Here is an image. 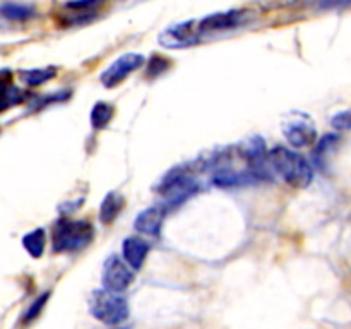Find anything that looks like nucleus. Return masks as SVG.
<instances>
[{"label": "nucleus", "instance_id": "0eeeda50", "mask_svg": "<svg viewBox=\"0 0 351 329\" xmlns=\"http://www.w3.org/2000/svg\"><path fill=\"white\" fill-rule=\"evenodd\" d=\"M144 64V55L141 53H125L122 57L117 58L112 65H108L106 71H103V74L99 75L103 86L105 88H115L120 82L125 81L129 77V74H132L134 71L143 67Z\"/></svg>", "mask_w": 351, "mask_h": 329}, {"label": "nucleus", "instance_id": "423d86ee", "mask_svg": "<svg viewBox=\"0 0 351 329\" xmlns=\"http://www.w3.org/2000/svg\"><path fill=\"white\" fill-rule=\"evenodd\" d=\"M283 134L288 143L297 147V149L311 146V144H314L315 137H317L314 122L307 115H298V113L291 115L283 123Z\"/></svg>", "mask_w": 351, "mask_h": 329}, {"label": "nucleus", "instance_id": "39448f33", "mask_svg": "<svg viewBox=\"0 0 351 329\" xmlns=\"http://www.w3.org/2000/svg\"><path fill=\"white\" fill-rule=\"evenodd\" d=\"M134 281V273L132 267L127 263H123L122 257H119L117 254L110 256L108 259L103 264L101 271V283L103 288L106 291H112V293H122L127 288L132 284Z\"/></svg>", "mask_w": 351, "mask_h": 329}, {"label": "nucleus", "instance_id": "20e7f679", "mask_svg": "<svg viewBox=\"0 0 351 329\" xmlns=\"http://www.w3.org/2000/svg\"><path fill=\"white\" fill-rule=\"evenodd\" d=\"M158 191L165 197V206L175 208L194 195L199 191V184L192 175L185 171V168H175L167 177L161 178Z\"/></svg>", "mask_w": 351, "mask_h": 329}, {"label": "nucleus", "instance_id": "1a4fd4ad", "mask_svg": "<svg viewBox=\"0 0 351 329\" xmlns=\"http://www.w3.org/2000/svg\"><path fill=\"white\" fill-rule=\"evenodd\" d=\"M242 10H226V12L211 14V16L204 17L199 23V31L201 33H209V31L233 29L242 21Z\"/></svg>", "mask_w": 351, "mask_h": 329}, {"label": "nucleus", "instance_id": "9d476101", "mask_svg": "<svg viewBox=\"0 0 351 329\" xmlns=\"http://www.w3.org/2000/svg\"><path fill=\"white\" fill-rule=\"evenodd\" d=\"M147 252H149V245L144 242L139 236H129V239L123 240L122 243V254L123 260L129 264L132 269H141L146 260Z\"/></svg>", "mask_w": 351, "mask_h": 329}, {"label": "nucleus", "instance_id": "f257e3e1", "mask_svg": "<svg viewBox=\"0 0 351 329\" xmlns=\"http://www.w3.org/2000/svg\"><path fill=\"white\" fill-rule=\"evenodd\" d=\"M269 167L273 175L283 178L291 187L305 188L311 185L314 171L308 161L297 151L278 146L269 151Z\"/></svg>", "mask_w": 351, "mask_h": 329}, {"label": "nucleus", "instance_id": "6e6552de", "mask_svg": "<svg viewBox=\"0 0 351 329\" xmlns=\"http://www.w3.org/2000/svg\"><path fill=\"white\" fill-rule=\"evenodd\" d=\"M167 211L168 208L165 204L151 206V208L144 209L143 212H139L136 221H134V228L139 233H144V235L158 236L161 232V225H163Z\"/></svg>", "mask_w": 351, "mask_h": 329}, {"label": "nucleus", "instance_id": "4468645a", "mask_svg": "<svg viewBox=\"0 0 351 329\" xmlns=\"http://www.w3.org/2000/svg\"><path fill=\"white\" fill-rule=\"evenodd\" d=\"M45 243H47V235H45L43 228H36L23 236V247L26 249V252L29 254L31 257H34V259L43 256Z\"/></svg>", "mask_w": 351, "mask_h": 329}, {"label": "nucleus", "instance_id": "f3484780", "mask_svg": "<svg viewBox=\"0 0 351 329\" xmlns=\"http://www.w3.org/2000/svg\"><path fill=\"white\" fill-rule=\"evenodd\" d=\"M48 297H50V291H47V293H43V295H41V297H38L36 300L33 302V305H31V307L27 308L26 312H24V322L34 321V319H36L38 315L41 314L43 307H45V305H47Z\"/></svg>", "mask_w": 351, "mask_h": 329}, {"label": "nucleus", "instance_id": "f8f14e48", "mask_svg": "<svg viewBox=\"0 0 351 329\" xmlns=\"http://www.w3.org/2000/svg\"><path fill=\"white\" fill-rule=\"evenodd\" d=\"M122 208H123L122 195H119L117 192H108L106 197L103 199L101 208H99V219H101V223L110 225V223L115 221L117 216H119L120 211H122Z\"/></svg>", "mask_w": 351, "mask_h": 329}, {"label": "nucleus", "instance_id": "7ed1b4c3", "mask_svg": "<svg viewBox=\"0 0 351 329\" xmlns=\"http://www.w3.org/2000/svg\"><path fill=\"white\" fill-rule=\"evenodd\" d=\"M89 312L103 324L119 326L129 317V304L122 295L101 288L93 291L89 297Z\"/></svg>", "mask_w": 351, "mask_h": 329}, {"label": "nucleus", "instance_id": "f03ea898", "mask_svg": "<svg viewBox=\"0 0 351 329\" xmlns=\"http://www.w3.org/2000/svg\"><path fill=\"white\" fill-rule=\"evenodd\" d=\"M95 228L86 219L62 218L55 223L51 233V243L55 252H75L82 250L93 242Z\"/></svg>", "mask_w": 351, "mask_h": 329}, {"label": "nucleus", "instance_id": "dca6fc26", "mask_svg": "<svg viewBox=\"0 0 351 329\" xmlns=\"http://www.w3.org/2000/svg\"><path fill=\"white\" fill-rule=\"evenodd\" d=\"M113 117V106L105 101H98L91 110V125L95 129H105Z\"/></svg>", "mask_w": 351, "mask_h": 329}, {"label": "nucleus", "instance_id": "2eb2a0df", "mask_svg": "<svg viewBox=\"0 0 351 329\" xmlns=\"http://www.w3.org/2000/svg\"><path fill=\"white\" fill-rule=\"evenodd\" d=\"M57 74V69L55 67H43V69H26V71L19 72V77L23 79V82H26L27 86H40L43 82L50 81Z\"/></svg>", "mask_w": 351, "mask_h": 329}, {"label": "nucleus", "instance_id": "a211bd4d", "mask_svg": "<svg viewBox=\"0 0 351 329\" xmlns=\"http://www.w3.org/2000/svg\"><path fill=\"white\" fill-rule=\"evenodd\" d=\"M332 127L338 130H350L351 129V110H345V112H339L332 117L331 120Z\"/></svg>", "mask_w": 351, "mask_h": 329}, {"label": "nucleus", "instance_id": "ddd939ff", "mask_svg": "<svg viewBox=\"0 0 351 329\" xmlns=\"http://www.w3.org/2000/svg\"><path fill=\"white\" fill-rule=\"evenodd\" d=\"M36 10L29 3H0V16H3L9 21H27L34 17Z\"/></svg>", "mask_w": 351, "mask_h": 329}, {"label": "nucleus", "instance_id": "9b49d317", "mask_svg": "<svg viewBox=\"0 0 351 329\" xmlns=\"http://www.w3.org/2000/svg\"><path fill=\"white\" fill-rule=\"evenodd\" d=\"M26 99V93L12 84L9 71H0V113Z\"/></svg>", "mask_w": 351, "mask_h": 329}]
</instances>
